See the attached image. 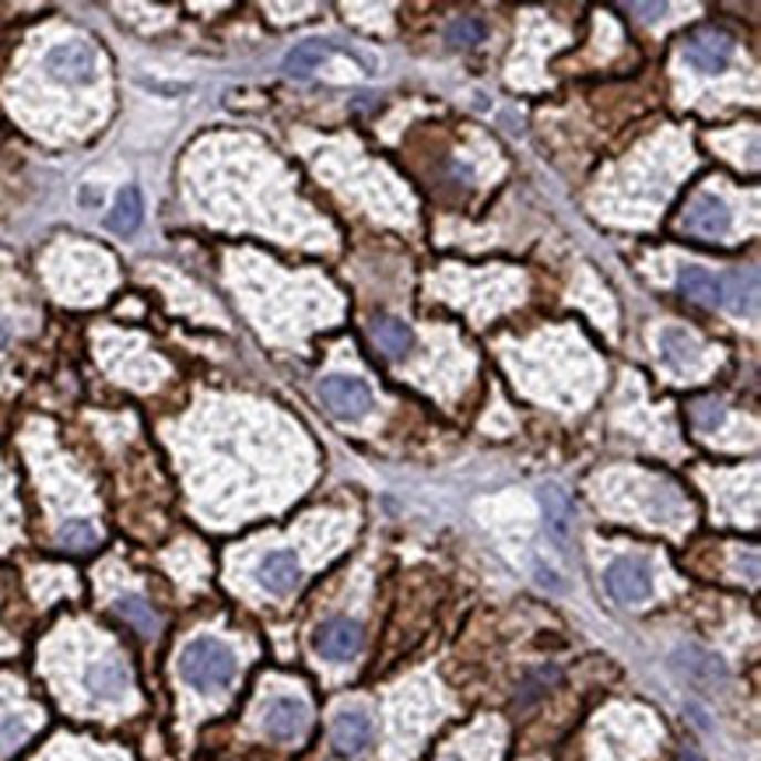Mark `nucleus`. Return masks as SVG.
<instances>
[{
	"instance_id": "f257e3e1",
	"label": "nucleus",
	"mask_w": 761,
	"mask_h": 761,
	"mask_svg": "<svg viewBox=\"0 0 761 761\" xmlns=\"http://www.w3.org/2000/svg\"><path fill=\"white\" fill-rule=\"evenodd\" d=\"M179 674L183 681L197 691H225L232 688L239 664L236 653L218 639H194L179 653Z\"/></svg>"
},
{
	"instance_id": "f03ea898",
	"label": "nucleus",
	"mask_w": 761,
	"mask_h": 761,
	"mask_svg": "<svg viewBox=\"0 0 761 761\" xmlns=\"http://www.w3.org/2000/svg\"><path fill=\"white\" fill-rule=\"evenodd\" d=\"M46 74L64 81V85H88L98 74V53L95 46L71 39V43H60L46 53Z\"/></svg>"
},
{
	"instance_id": "7ed1b4c3",
	"label": "nucleus",
	"mask_w": 761,
	"mask_h": 761,
	"mask_svg": "<svg viewBox=\"0 0 761 761\" xmlns=\"http://www.w3.org/2000/svg\"><path fill=\"white\" fill-rule=\"evenodd\" d=\"M320 400L334 418H362L373 410V389L355 376H326L320 383Z\"/></svg>"
},
{
	"instance_id": "20e7f679",
	"label": "nucleus",
	"mask_w": 761,
	"mask_h": 761,
	"mask_svg": "<svg viewBox=\"0 0 761 761\" xmlns=\"http://www.w3.org/2000/svg\"><path fill=\"white\" fill-rule=\"evenodd\" d=\"M604 583L614 601L622 604H643L653 593V569L646 559H618L607 565Z\"/></svg>"
},
{
	"instance_id": "39448f33",
	"label": "nucleus",
	"mask_w": 761,
	"mask_h": 761,
	"mask_svg": "<svg viewBox=\"0 0 761 761\" xmlns=\"http://www.w3.org/2000/svg\"><path fill=\"white\" fill-rule=\"evenodd\" d=\"M681 229L698 239H727L730 236V208L712 194H698L681 218Z\"/></svg>"
},
{
	"instance_id": "423d86ee",
	"label": "nucleus",
	"mask_w": 761,
	"mask_h": 761,
	"mask_svg": "<svg viewBox=\"0 0 761 761\" xmlns=\"http://www.w3.org/2000/svg\"><path fill=\"white\" fill-rule=\"evenodd\" d=\"M730 56H733V39L716 29L698 32L685 43V60L702 74H719L730 64Z\"/></svg>"
},
{
	"instance_id": "0eeeda50",
	"label": "nucleus",
	"mask_w": 761,
	"mask_h": 761,
	"mask_svg": "<svg viewBox=\"0 0 761 761\" xmlns=\"http://www.w3.org/2000/svg\"><path fill=\"white\" fill-rule=\"evenodd\" d=\"M316 653L326 656V660H352L362 649V625L352 618H331L316 628Z\"/></svg>"
},
{
	"instance_id": "6e6552de",
	"label": "nucleus",
	"mask_w": 761,
	"mask_h": 761,
	"mask_svg": "<svg viewBox=\"0 0 761 761\" xmlns=\"http://www.w3.org/2000/svg\"><path fill=\"white\" fill-rule=\"evenodd\" d=\"M310 727V709H305L302 698H274L271 706L263 709V730L274 740H299Z\"/></svg>"
},
{
	"instance_id": "1a4fd4ad",
	"label": "nucleus",
	"mask_w": 761,
	"mask_h": 761,
	"mask_svg": "<svg viewBox=\"0 0 761 761\" xmlns=\"http://www.w3.org/2000/svg\"><path fill=\"white\" fill-rule=\"evenodd\" d=\"M85 688L88 695L102 698V702H119L134 691L131 667L123 660H98L85 670Z\"/></svg>"
},
{
	"instance_id": "9d476101",
	"label": "nucleus",
	"mask_w": 761,
	"mask_h": 761,
	"mask_svg": "<svg viewBox=\"0 0 761 761\" xmlns=\"http://www.w3.org/2000/svg\"><path fill=\"white\" fill-rule=\"evenodd\" d=\"M257 580H260L263 590L284 596V593H292L302 583V565H299V559L292 551H271L257 565Z\"/></svg>"
},
{
	"instance_id": "9b49d317",
	"label": "nucleus",
	"mask_w": 761,
	"mask_h": 761,
	"mask_svg": "<svg viewBox=\"0 0 761 761\" xmlns=\"http://www.w3.org/2000/svg\"><path fill=\"white\" fill-rule=\"evenodd\" d=\"M677 292H681L685 299L698 302V305H709V310H716V305H723V288H719V278L712 271H706V267H681L677 271Z\"/></svg>"
},
{
	"instance_id": "f8f14e48",
	"label": "nucleus",
	"mask_w": 761,
	"mask_h": 761,
	"mask_svg": "<svg viewBox=\"0 0 761 761\" xmlns=\"http://www.w3.org/2000/svg\"><path fill=\"white\" fill-rule=\"evenodd\" d=\"M674 664L681 667L695 685H702V688H716V685H723V681H727L723 664H719L712 653L698 649V646H685V649H677V653H674Z\"/></svg>"
},
{
	"instance_id": "ddd939ff",
	"label": "nucleus",
	"mask_w": 761,
	"mask_h": 761,
	"mask_svg": "<svg viewBox=\"0 0 761 761\" xmlns=\"http://www.w3.org/2000/svg\"><path fill=\"white\" fill-rule=\"evenodd\" d=\"M719 288H723V305L730 313L744 316L754 313V302H758V274L754 271H730L727 278H719Z\"/></svg>"
},
{
	"instance_id": "4468645a",
	"label": "nucleus",
	"mask_w": 761,
	"mask_h": 761,
	"mask_svg": "<svg viewBox=\"0 0 761 761\" xmlns=\"http://www.w3.org/2000/svg\"><path fill=\"white\" fill-rule=\"evenodd\" d=\"M373 740V723L365 712H341L334 719V748L341 754H358Z\"/></svg>"
},
{
	"instance_id": "2eb2a0df",
	"label": "nucleus",
	"mask_w": 761,
	"mask_h": 761,
	"mask_svg": "<svg viewBox=\"0 0 761 761\" xmlns=\"http://www.w3.org/2000/svg\"><path fill=\"white\" fill-rule=\"evenodd\" d=\"M541 505H544V520H548V530L554 541H569V530H572V505H569V496L559 488V484H544L541 488Z\"/></svg>"
},
{
	"instance_id": "dca6fc26",
	"label": "nucleus",
	"mask_w": 761,
	"mask_h": 761,
	"mask_svg": "<svg viewBox=\"0 0 761 761\" xmlns=\"http://www.w3.org/2000/svg\"><path fill=\"white\" fill-rule=\"evenodd\" d=\"M140 218H144V200H140L137 187H123V190L116 194V204H113L110 218H106L110 232H116V236H131V232L137 229V225H140Z\"/></svg>"
},
{
	"instance_id": "f3484780",
	"label": "nucleus",
	"mask_w": 761,
	"mask_h": 761,
	"mask_svg": "<svg viewBox=\"0 0 761 761\" xmlns=\"http://www.w3.org/2000/svg\"><path fill=\"white\" fill-rule=\"evenodd\" d=\"M334 46L323 43V39H305V43H299L292 53L284 56V74L292 77H310L323 60H331Z\"/></svg>"
},
{
	"instance_id": "a211bd4d",
	"label": "nucleus",
	"mask_w": 761,
	"mask_h": 761,
	"mask_svg": "<svg viewBox=\"0 0 761 761\" xmlns=\"http://www.w3.org/2000/svg\"><path fill=\"white\" fill-rule=\"evenodd\" d=\"M373 337H376V344L383 347L389 358H400V355L410 352V347H415V334H410V326L404 320H397V316H379L376 326H373Z\"/></svg>"
},
{
	"instance_id": "6ab92c4d",
	"label": "nucleus",
	"mask_w": 761,
	"mask_h": 761,
	"mask_svg": "<svg viewBox=\"0 0 761 761\" xmlns=\"http://www.w3.org/2000/svg\"><path fill=\"white\" fill-rule=\"evenodd\" d=\"M660 355L674 368H691L698 362V344L681 331V326H667V331H660Z\"/></svg>"
},
{
	"instance_id": "aec40b11",
	"label": "nucleus",
	"mask_w": 761,
	"mask_h": 761,
	"mask_svg": "<svg viewBox=\"0 0 761 761\" xmlns=\"http://www.w3.org/2000/svg\"><path fill=\"white\" fill-rule=\"evenodd\" d=\"M116 618H123L127 625H134L140 635H155L158 632V614L152 611V604L144 601V596H119L113 604Z\"/></svg>"
},
{
	"instance_id": "412c9836",
	"label": "nucleus",
	"mask_w": 761,
	"mask_h": 761,
	"mask_svg": "<svg viewBox=\"0 0 761 761\" xmlns=\"http://www.w3.org/2000/svg\"><path fill=\"white\" fill-rule=\"evenodd\" d=\"M98 541H102V533L88 520H67L64 527L56 530V544L64 551H95Z\"/></svg>"
},
{
	"instance_id": "4be33fe9",
	"label": "nucleus",
	"mask_w": 761,
	"mask_h": 761,
	"mask_svg": "<svg viewBox=\"0 0 761 761\" xmlns=\"http://www.w3.org/2000/svg\"><path fill=\"white\" fill-rule=\"evenodd\" d=\"M32 737V719L29 716H0V754H11Z\"/></svg>"
},
{
	"instance_id": "5701e85b",
	"label": "nucleus",
	"mask_w": 761,
	"mask_h": 761,
	"mask_svg": "<svg viewBox=\"0 0 761 761\" xmlns=\"http://www.w3.org/2000/svg\"><path fill=\"white\" fill-rule=\"evenodd\" d=\"M481 35H484V25L478 22V18H457V22L449 25L452 46H475V43H481Z\"/></svg>"
},
{
	"instance_id": "b1692460",
	"label": "nucleus",
	"mask_w": 761,
	"mask_h": 761,
	"mask_svg": "<svg viewBox=\"0 0 761 761\" xmlns=\"http://www.w3.org/2000/svg\"><path fill=\"white\" fill-rule=\"evenodd\" d=\"M695 425L698 428H702V431H712L719 421H723V404H716V400H702V404H698L695 407Z\"/></svg>"
},
{
	"instance_id": "393cba45",
	"label": "nucleus",
	"mask_w": 761,
	"mask_h": 761,
	"mask_svg": "<svg viewBox=\"0 0 761 761\" xmlns=\"http://www.w3.org/2000/svg\"><path fill=\"white\" fill-rule=\"evenodd\" d=\"M628 14H643V22H656V18L667 14V4H625Z\"/></svg>"
},
{
	"instance_id": "a878e982",
	"label": "nucleus",
	"mask_w": 761,
	"mask_h": 761,
	"mask_svg": "<svg viewBox=\"0 0 761 761\" xmlns=\"http://www.w3.org/2000/svg\"><path fill=\"white\" fill-rule=\"evenodd\" d=\"M442 761H460V758H457V754H446Z\"/></svg>"
}]
</instances>
